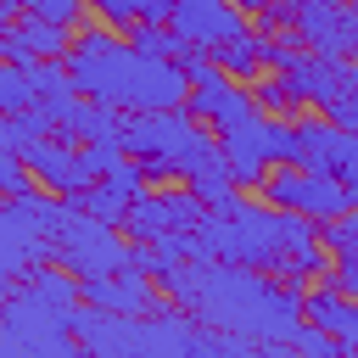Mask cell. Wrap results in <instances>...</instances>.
Masks as SVG:
<instances>
[{
    "mask_svg": "<svg viewBox=\"0 0 358 358\" xmlns=\"http://www.w3.org/2000/svg\"><path fill=\"white\" fill-rule=\"evenodd\" d=\"M84 6H90V11H101V22H112V28H134L145 0H84Z\"/></svg>",
    "mask_w": 358,
    "mask_h": 358,
    "instance_id": "4316f807",
    "label": "cell"
},
{
    "mask_svg": "<svg viewBox=\"0 0 358 358\" xmlns=\"http://www.w3.org/2000/svg\"><path fill=\"white\" fill-rule=\"evenodd\" d=\"M157 285L190 308L201 324L235 330L252 347H291L296 330L308 324V291L285 285L268 268L252 263H213V257H185L168 274H157Z\"/></svg>",
    "mask_w": 358,
    "mask_h": 358,
    "instance_id": "6da1fadb",
    "label": "cell"
},
{
    "mask_svg": "<svg viewBox=\"0 0 358 358\" xmlns=\"http://www.w3.org/2000/svg\"><path fill=\"white\" fill-rule=\"evenodd\" d=\"M291 347H296V352H308V358H341V352H347V347H341L324 324H313V319L296 330V341H291Z\"/></svg>",
    "mask_w": 358,
    "mask_h": 358,
    "instance_id": "603a6c76",
    "label": "cell"
},
{
    "mask_svg": "<svg viewBox=\"0 0 358 358\" xmlns=\"http://www.w3.org/2000/svg\"><path fill=\"white\" fill-rule=\"evenodd\" d=\"M207 201L190 190V185H162V190H145L129 213H123V235L129 241H157V235H190L201 224Z\"/></svg>",
    "mask_w": 358,
    "mask_h": 358,
    "instance_id": "8fae6325",
    "label": "cell"
},
{
    "mask_svg": "<svg viewBox=\"0 0 358 358\" xmlns=\"http://www.w3.org/2000/svg\"><path fill=\"white\" fill-rule=\"evenodd\" d=\"M213 62L229 73V78H241V84H257L263 78V34L257 28H246V34H235V39H224L218 50H213Z\"/></svg>",
    "mask_w": 358,
    "mask_h": 358,
    "instance_id": "ac0fdd59",
    "label": "cell"
},
{
    "mask_svg": "<svg viewBox=\"0 0 358 358\" xmlns=\"http://www.w3.org/2000/svg\"><path fill=\"white\" fill-rule=\"evenodd\" d=\"M67 213H73V201L62 190H22V196H6L0 201V241H6L0 285H17L39 263H56L50 257V241H56V229H62Z\"/></svg>",
    "mask_w": 358,
    "mask_h": 358,
    "instance_id": "5b68a950",
    "label": "cell"
},
{
    "mask_svg": "<svg viewBox=\"0 0 358 358\" xmlns=\"http://www.w3.org/2000/svg\"><path fill=\"white\" fill-rule=\"evenodd\" d=\"M28 106H34L28 73H22V62H6L0 67V112H28Z\"/></svg>",
    "mask_w": 358,
    "mask_h": 358,
    "instance_id": "44dd1931",
    "label": "cell"
},
{
    "mask_svg": "<svg viewBox=\"0 0 358 358\" xmlns=\"http://www.w3.org/2000/svg\"><path fill=\"white\" fill-rule=\"evenodd\" d=\"M352 62H358V39H352Z\"/></svg>",
    "mask_w": 358,
    "mask_h": 358,
    "instance_id": "f546056e",
    "label": "cell"
},
{
    "mask_svg": "<svg viewBox=\"0 0 358 358\" xmlns=\"http://www.w3.org/2000/svg\"><path fill=\"white\" fill-rule=\"evenodd\" d=\"M257 34H296L308 50L352 56L358 0H274L257 11Z\"/></svg>",
    "mask_w": 358,
    "mask_h": 358,
    "instance_id": "52a82bcc",
    "label": "cell"
},
{
    "mask_svg": "<svg viewBox=\"0 0 358 358\" xmlns=\"http://www.w3.org/2000/svg\"><path fill=\"white\" fill-rule=\"evenodd\" d=\"M84 302H90V308H112V313H151V308L168 302V291H162L145 268L123 263V268H112V274L84 280Z\"/></svg>",
    "mask_w": 358,
    "mask_h": 358,
    "instance_id": "5bb4252c",
    "label": "cell"
},
{
    "mask_svg": "<svg viewBox=\"0 0 358 358\" xmlns=\"http://www.w3.org/2000/svg\"><path fill=\"white\" fill-rule=\"evenodd\" d=\"M185 106H190V117H201L213 134H229V129H241L246 117H257V112H263V106H257V95H252V90H241V78H229L218 62H213V67H201V73L190 78Z\"/></svg>",
    "mask_w": 358,
    "mask_h": 358,
    "instance_id": "7c38bea8",
    "label": "cell"
},
{
    "mask_svg": "<svg viewBox=\"0 0 358 358\" xmlns=\"http://www.w3.org/2000/svg\"><path fill=\"white\" fill-rule=\"evenodd\" d=\"M308 319H313V324H324L347 352H358V296H352V291H341L330 274H324L319 285H308Z\"/></svg>",
    "mask_w": 358,
    "mask_h": 358,
    "instance_id": "e0dca14e",
    "label": "cell"
},
{
    "mask_svg": "<svg viewBox=\"0 0 358 358\" xmlns=\"http://www.w3.org/2000/svg\"><path fill=\"white\" fill-rule=\"evenodd\" d=\"M218 140H224V157H229L241 190H246V185H263L268 168H280V162L296 157V117L257 112V117H246L241 129H229V134H218Z\"/></svg>",
    "mask_w": 358,
    "mask_h": 358,
    "instance_id": "9c48e42d",
    "label": "cell"
},
{
    "mask_svg": "<svg viewBox=\"0 0 358 358\" xmlns=\"http://www.w3.org/2000/svg\"><path fill=\"white\" fill-rule=\"evenodd\" d=\"M190 45L201 50H218L224 39L246 34V11L235 0H173V17H168Z\"/></svg>",
    "mask_w": 358,
    "mask_h": 358,
    "instance_id": "9a60e30c",
    "label": "cell"
},
{
    "mask_svg": "<svg viewBox=\"0 0 358 358\" xmlns=\"http://www.w3.org/2000/svg\"><path fill=\"white\" fill-rule=\"evenodd\" d=\"M268 73H274V67H268ZM280 73L291 78V90H296V101H302V106L324 112V106L341 95V84L352 78V56H324V50H308V45H302Z\"/></svg>",
    "mask_w": 358,
    "mask_h": 358,
    "instance_id": "4fadbf2b",
    "label": "cell"
},
{
    "mask_svg": "<svg viewBox=\"0 0 358 358\" xmlns=\"http://www.w3.org/2000/svg\"><path fill=\"white\" fill-rule=\"evenodd\" d=\"M330 179H341L352 190V201H358V129H341L336 157H330Z\"/></svg>",
    "mask_w": 358,
    "mask_h": 358,
    "instance_id": "7402d4cb",
    "label": "cell"
},
{
    "mask_svg": "<svg viewBox=\"0 0 358 358\" xmlns=\"http://www.w3.org/2000/svg\"><path fill=\"white\" fill-rule=\"evenodd\" d=\"M241 11H263V6H274V0H235Z\"/></svg>",
    "mask_w": 358,
    "mask_h": 358,
    "instance_id": "f1b7e54d",
    "label": "cell"
},
{
    "mask_svg": "<svg viewBox=\"0 0 358 358\" xmlns=\"http://www.w3.org/2000/svg\"><path fill=\"white\" fill-rule=\"evenodd\" d=\"M324 117H336L341 129H358V62H352V78L341 84V95L324 106Z\"/></svg>",
    "mask_w": 358,
    "mask_h": 358,
    "instance_id": "484cf974",
    "label": "cell"
},
{
    "mask_svg": "<svg viewBox=\"0 0 358 358\" xmlns=\"http://www.w3.org/2000/svg\"><path fill=\"white\" fill-rule=\"evenodd\" d=\"M252 95H257V106H263V112H274V117H296V112H302V101H296V90H291V78H285V73L257 78V84H252Z\"/></svg>",
    "mask_w": 358,
    "mask_h": 358,
    "instance_id": "ffe728a7",
    "label": "cell"
},
{
    "mask_svg": "<svg viewBox=\"0 0 358 358\" xmlns=\"http://www.w3.org/2000/svg\"><path fill=\"white\" fill-rule=\"evenodd\" d=\"M34 179H39V173H34V168H28L17 151H0V190H6V196H22V190H34Z\"/></svg>",
    "mask_w": 358,
    "mask_h": 358,
    "instance_id": "d4e9b609",
    "label": "cell"
},
{
    "mask_svg": "<svg viewBox=\"0 0 358 358\" xmlns=\"http://www.w3.org/2000/svg\"><path fill=\"white\" fill-rule=\"evenodd\" d=\"M123 151L145 162L151 179H196L224 157V140L190 117V106H162V112H129L123 123Z\"/></svg>",
    "mask_w": 358,
    "mask_h": 358,
    "instance_id": "277c9868",
    "label": "cell"
},
{
    "mask_svg": "<svg viewBox=\"0 0 358 358\" xmlns=\"http://www.w3.org/2000/svg\"><path fill=\"white\" fill-rule=\"evenodd\" d=\"M263 196H268L274 207H285V213L313 218V224H324V218H336V213L358 207V201H352V190H347L341 179L313 173V168H302V162H280V168H268Z\"/></svg>",
    "mask_w": 358,
    "mask_h": 358,
    "instance_id": "30bf717a",
    "label": "cell"
},
{
    "mask_svg": "<svg viewBox=\"0 0 358 358\" xmlns=\"http://www.w3.org/2000/svg\"><path fill=\"white\" fill-rule=\"evenodd\" d=\"M319 241V224L302 218V213H285L274 207L268 196L252 201V196H229V201H213L201 213V224L190 229V257H213V263H252V268H268V274H291V257L302 246Z\"/></svg>",
    "mask_w": 358,
    "mask_h": 358,
    "instance_id": "3957f363",
    "label": "cell"
},
{
    "mask_svg": "<svg viewBox=\"0 0 358 358\" xmlns=\"http://www.w3.org/2000/svg\"><path fill=\"white\" fill-rule=\"evenodd\" d=\"M78 313L39 308L28 296H0V358H78Z\"/></svg>",
    "mask_w": 358,
    "mask_h": 358,
    "instance_id": "8992f818",
    "label": "cell"
},
{
    "mask_svg": "<svg viewBox=\"0 0 358 358\" xmlns=\"http://www.w3.org/2000/svg\"><path fill=\"white\" fill-rule=\"evenodd\" d=\"M330 280H336L341 291H352V296H358V246L336 252V263H330Z\"/></svg>",
    "mask_w": 358,
    "mask_h": 358,
    "instance_id": "83f0119b",
    "label": "cell"
},
{
    "mask_svg": "<svg viewBox=\"0 0 358 358\" xmlns=\"http://www.w3.org/2000/svg\"><path fill=\"white\" fill-rule=\"evenodd\" d=\"M17 17H45V22H62L78 34L84 22V0H0V28L17 22Z\"/></svg>",
    "mask_w": 358,
    "mask_h": 358,
    "instance_id": "d6986e66",
    "label": "cell"
},
{
    "mask_svg": "<svg viewBox=\"0 0 358 358\" xmlns=\"http://www.w3.org/2000/svg\"><path fill=\"white\" fill-rule=\"evenodd\" d=\"M73 50V28L45 22V17H17L0 28V56L6 62H39V56H67Z\"/></svg>",
    "mask_w": 358,
    "mask_h": 358,
    "instance_id": "2e32d148",
    "label": "cell"
},
{
    "mask_svg": "<svg viewBox=\"0 0 358 358\" xmlns=\"http://www.w3.org/2000/svg\"><path fill=\"white\" fill-rule=\"evenodd\" d=\"M67 73L78 84V95L123 106V112H162V106H185L190 95V73L173 56H151L134 39H117L112 22H84L73 34L67 50Z\"/></svg>",
    "mask_w": 358,
    "mask_h": 358,
    "instance_id": "7a4b0ae2",
    "label": "cell"
},
{
    "mask_svg": "<svg viewBox=\"0 0 358 358\" xmlns=\"http://www.w3.org/2000/svg\"><path fill=\"white\" fill-rule=\"evenodd\" d=\"M319 241H324L330 252H347V246H358V207H347V213L324 218V224H319Z\"/></svg>",
    "mask_w": 358,
    "mask_h": 358,
    "instance_id": "cb8c5ba5",
    "label": "cell"
},
{
    "mask_svg": "<svg viewBox=\"0 0 358 358\" xmlns=\"http://www.w3.org/2000/svg\"><path fill=\"white\" fill-rule=\"evenodd\" d=\"M67 201H73V196H67ZM129 246H134V241H129L117 224H106V218L73 207V213L62 218L56 241H50V257H56L62 268H73L78 280H95V274L123 268V263H129Z\"/></svg>",
    "mask_w": 358,
    "mask_h": 358,
    "instance_id": "ba28073f",
    "label": "cell"
}]
</instances>
